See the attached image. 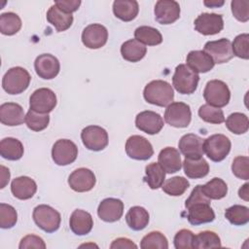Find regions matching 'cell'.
Returning <instances> with one entry per match:
<instances>
[{
  "mask_svg": "<svg viewBox=\"0 0 249 249\" xmlns=\"http://www.w3.org/2000/svg\"><path fill=\"white\" fill-rule=\"evenodd\" d=\"M147 48L136 39H130L123 43L121 47V54L124 60L129 62H138L146 54Z\"/></svg>",
  "mask_w": 249,
  "mask_h": 249,
  "instance_id": "29",
  "label": "cell"
},
{
  "mask_svg": "<svg viewBox=\"0 0 249 249\" xmlns=\"http://www.w3.org/2000/svg\"><path fill=\"white\" fill-rule=\"evenodd\" d=\"M158 162L165 173H175L182 167L180 153L173 147L163 148L159 154Z\"/></svg>",
  "mask_w": 249,
  "mask_h": 249,
  "instance_id": "25",
  "label": "cell"
},
{
  "mask_svg": "<svg viewBox=\"0 0 249 249\" xmlns=\"http://www.w3.org/2000/svg\"><path fill=\"white\" fill-rule=\"evenodd\" d=\"M54 5L57 6L61 11L67 14H72L77 11L81 5L80 0H56Z\"/></svg>",
  "mask_w": 249,
  "mask_h": 249,
  "instance_id": "51",
  "label": "cell"
},
{
  "mask_svg": "<svg viewBox=\"0 0 249 249\" xmlns=\"http://www.w3.org/2000/svg\"><path fill=\"white\" fill-rule=\"evenodd\" d=\"M211 56L214 63H226L233 57L231 50V42L227 38H221L216 41H208L204 45L203 50Z\"/></svg>",
  "mask_w": 249,
  "mask_h": 249,
  "instance_id": "12",
  "label": "cell"
},
{
  "mask_svg": "<svg viewBox=\"0 0 249 249\" xmlns=\"http://www.w3.org/2000/svg\"><path fill=\"white\" fill-rule=\"evenodd\" d=\"M107 40L108 30L99 23H91L82 32V42L89 49H99L107 43Z\"/></svg>",
  "mask_w": 249,
  "mask_h": 249,
  "instance_id": "15",
  "label": "cell"
},
{
  "mask_svg": "<svg viewBox=\"0 0 249 249\" xmlns=\"http://www.w3.org/2000/svg\"><path fill=\"white\" fill-rule=\"evenodd\" d=\"M0 121L9 126L21 124L25 121L23 108L15 102L3 103L0 106Z\"/></svg>",
  "mask_w": 249,
  "mask_h": 249,
  "instance_id": "22",
  "label": "cell"
},
{
  "mask_svg": "<svg viewBox=\"0 0 249 249\" xmlns=\"http://www.w3.org/2000/svg\"><path fill=\"white\" fill-rule=\"evenodd\" d=\"M195 234L190 230H180L174 236L173 243L176 249H191L193 248Z\"/></svg>",
  "mask_w": 249,
  "mask_h": 249,
  "instance_id": "48",
  "label": "cell"
},
{
  "mask_svg": "<svg viewBox=\"0 0 249 249\" xmlns=\"http://www.w3.org/2000/svg\"><path fill=\"white\" fill-rule=\"evenodd\" d=\"M226 126L231 132L234 134H237V135L243 134L247 132L249 128L248 117L243 113H239V112L232 113L227 118Z\"/></svg>",
  "mask_w": 249,
  "mask_h": 249,
  "instance_id": "39",
  "label": "cell"
},
{
  "mask_svg": "<svg viewBox=\"0 0 249 249\" xmlns=\"http://www.w3.org/2000/svg\"><path fill=\"white\" fill-rule=\"evenodd\" d=\"M190 187V182L188 179L181 176H174L167 179L161 186L162 191L172 196H182L187 189Z\"/></svg>",
  "mask_w": 249,
  "mask_h": 249,
  "instance_id": "40",
  "label": "cell"
},
{
  "mask_svg": "<svg viewBox=\"0 0 249 249\" xmlns=\"http://www.w3.org/2000/svg\"><path fill=\"white\" fill-rule=\"evenodd\" d=\"M204 139L194 133L183 135L178 143L180 152L188 159H199L204 154L203 150Z\"/></svg>",
  "mask_w": 249,
  "mask_h": 249,
  "instance_id": "20",
  "label": "cell"
},
{
  "mask_svg": "<svg viewBox=\"0 0 249 249\" xmlns=\"http://www.w3.org/2000/svg\"><path fill=\"white\" fill-rule=\"evenodd\" d=\"M186 62L196 73H206L215 65L211 56L204 51H191L187 55Z\"/></svg>",
  "mask_w": 249,
  "mask_h": 249,
  "instance_id": "26",
  "label": "cell"
},
{
  "mask_svg": "<svg viewBox=\"0 0 249 249\" xmlns=\"http://www.w3.org/2000/svg\"><path fill=\"white\" fill-rule=\"evenodd\" d=\"M81 139L85 147L90 151H101L108 145L107 131L98 125H89L83 128Z\"/></svg>",
  "mask_w": 249,
  "mask_h": 249,
  "instance_id": "9",
  "label": "cell"
},
{
  "mask_svg": "<svg viewBox=\"0 0 249 249\" xmlns=\"http://www.w3.org/2000/svg\"><path fill=\"white\" fill-rule=\"evenodd\" d=\"M225 217L234 226H243L249 222V208L244 205L234 204L225 211Z\"/></svg>",
  "mask_w": 249,
  "mask_h": 249,
  "instance_id": "38",
  "label": "cell"
},
{
  "mask_svg": "<svg viewBox=\"0 0 249 249\" xmlns=\"http://www.w3.org/2000/svg\"><path fill=\"white\" fill-rule=\"evenodd\" d=\"M0 169H1V174H0V176H1V179H0V188L3 189V188H5V186L8 184V182H9V180H10L11 174H10L9 169H8L7 167H5L4 165H1V166H0Z\"/></svg>",
  "mask_w": 249,
  "mask_h": 249,
  "instance_id": "53",
  "label": "cell"
},
{
  "mask_svg": "<svg viewBox=\"0 0 249 249\" xmlns=\"http://www.w3.org/2000/svg\"><path fill=\"white\" fill-rule=\"evenodd\" d=\"M136 127L150 135L159 133L163 127V120L160 114L154 111H143L135 118Z\"/></svg>",
  "mask_w": 249,
  "mask_h": 249,
  "instance_id": "18",
  "label": "cell"
},
{
  "mask_svg": "<svg viewBox=\"0 0 249 249\" xmlns=\"http://www.w3.org/2000/svg\"><path fill=\"white\" fill-rule=\"evenodd\" d=\"M78 156L76 144L69 139H58L52 149V158L57 165H68L74 162Z\"/></svg>",
  "mask_w": 249,
  "mask_h": 249,
  "instance_id": "10",
  "label": "cell"
},
{
  "mask_svg": "<svg viewBox=\"0 0 249 249\" xmlns=\"http://www.w3.org/2000/svg\"><path fill=\"white\" fill-rule=\"evenodd\" d=\"M56 95L48 88H40L33 91L29 98V107L31 110L49 114L56 106Z\"/></svg>",
  "mask_w": 249,
  "mask_h": 249,
  "instance_id": "8",
  "label": "cell"
},
{
  "mask_svg": "<svg viewBox=\"0 0 249 249\" xmlns=\"http://www.w3.org/2000/svg\"><path fill=\"white\" fill-rule=\"evenodd\" d=\"M17 210L10 204L0 203V227L2 229H11L17 224Z\"/></svg>",
  "mask_w": 249,
  "mask_h": 249,
  "instance_id": "45",
  "label": "cell"
},
{
  "mask_svg": "<svg viewBox=\"0 0 249 249\" xmlns=\"http://www.w3.org/2000/svg\"><path fill=\"white\" fill-rule=\"evenodd\" d=\"M204 195L210 199H221L228 194V186L226 182L218 177L208 181L206 184L201 185Z\"/></svg>",
  "mask_w": 249,
  "mask_h": 249,
  "instance_id": "35",
  "label": "cell"
},
{
  "mask_svg": "<svg viewBox=\"0 0 249 249\" xmlns=\"http://www.w3.org/2000/svg\"><path fill=\"white\" fill-rule=\"evenodd\" d=\"M25 124L27 127L33 131H41L45 129L50 123V116L35 112L31 109L25 115Z\"/></svg>",
  "mask_w": 249,
  "mask_h": 249,
  "instance_id": "41",
  "label": "cell"
},
{
  "mask_svg": "<svg viewBox=\"0 0 249 249\" xmlns=\"http://www.w3.org/2000/svg\"><path fill=\"white\" fill-rule=\"evenodd\" d=\"M198 116L200 119L209 124H219L225 122V116L220 108L213 107L208 104H203L198 109Z\"/></svg>",
  "mask_w": 249,
  "mask_h": 249,
  "instance_id": "43",
  "label": "cell"
},
{
  "mask_svg": "<svg viewBox=\"0 0 249 249\" xmlns=\"http://www.w3.org/2000/svg\"><path fill=\"white\" fill-rule=\"evenodd\" d=\"M37 191L36 182L27 176L15 178L11 183V192L18 199L25 200L31 198Z\"/></svg>",
  "mask_w": 249,
  "mask_h": 249,
  "instance_id": "24",
  "label": "cell"
},
{
  "mask_svg": "<svg viewBox=\"0 0 249 249\" xmlns=\"http://www.w3.org/2000/svg\"><path fill=\"white\" fill-rule=\"evenodd\" d=\"M21 28V19L20 18L13 13L7 12L3 13L0 16V31L4 35H14L19 31Z\"/></svg>",
  "mask_w": 249,
  "mask_h": 249,
  "instance_id": "37",
  "label": "cell"
},
{
  "mask_svg": "<svg viewBox=\"0 0 249 249\" xmlns=\"http://www.w3.org/2000/svg\"><path fill=\"white\" fill-rule=\"evenodd\" d=\"M248 183H245L239 190H238V196L240 198H242L245 201L249 200V192H248Z\"/></svg>",
  "mask_w": 249,
  "mask_h": 249,
  "instance_id": "54",
  "label": "cell"
},
{
  "mask_svg": "<svg viewBox=\"0 0 249 249\" xmlns=\"http://www.w3.org/2000/svg\"><path fill=\"white\" fill-rule=\"evenodd\" d=\"M23 152V145L17 138L7 137L0 142V155L8 160H18L21 159Z\"/></svg>",
  "mask_w": 249,
  "mask_h": 249,
  "instance_id": "31",
  "label": "cell"
},
{
  "mask_svg": "<svg viewBox=\"0 0 249 249\" xmlns=\"http://www.w3.org/2000/svg\"><path fill=\"white\" fill-rule=\"evenodd\" d=\"M187 219L193 226H198L214 221L215 213L207 202H197L192 204L188 208Z\"/></svg>",
  "mask_w": 249,
  "mask_h": 249,
  "instance_id": "21",
  "label": "cell"
},
{
  "mask_svg": "<svg viewBox=\"0 0 249 249\" xmlns=\"http://www.w3.org/2000/svg\"><path fill=\"white\" fill-rule=\"evenodd\" d=\"M231 50L233 55L242 59L249 58V35L242 33L237 35L231 43Z\"/></svg>",
  "mask_w": 249,
  "mask_h": 249,
  "instance_id": "44",
  "label": "cell"
},
{
  "mask_svg": "<svg viewBox=\"0 0 249 249\" xmlns=\"http://www.w3.org/2000/svg\"><path fill=\"white\" fill-rule=\"evenodd\" d=\"M111 249H117V248H137V245L133 243L130 239L125 237H119L115 239L112 244L110 245Z\"/></svg>",
  "mask_w": 249,
  "mask_h": 249,
  "instance_id": "52",
  "label": "cell"
},
{
  "mask_svg": "<svg viewBox=\"0 0 249 249\" xmlns=\"http://www.w3.org/2000/svg\"><path fill=\"white\" fill-rule=\"evenodd\" d=\"M192 120L191 108L184 102H171L164 112V121L174 127H187Z\"/></svg>",
  "mask_w": 249,
  "mask_h": 249,
  "instance_id": "7",
  "label": "cell"
},
{
  "mask_svg": "<svg viewBox=\"0 0 249 249\" xmlns=\"http://www.w3.org/2000/svg\"><path fill=\"white\" fill-rule=\"evenodd\" d=\"M134 37L137 41L143 45L157 46L162 42V36L160 32L152 26H139L134 31Z\"/></svg>",
  "mask_w": 249,
  "mask_h": 249,
  "instance_id": "33",
  "label": "cell"
},
{
  "mask_svg": "<svg viewBox=\"0 0 249 249\" xmlns=\"http://www.w3.org/2000/svg\"><path fill=\"white\" fill-rule=\"evenodd\" d=\"M144 181L152 190L160 188L165 179V171L160 165L159 162H152L145 167Z\"/></svg>",
  "mask_w": 249,
  "mask_h": 249,
  "instance_id": "34",
  "label": "cell"
},
{
  "mask_svg": "<svg viewBox=\"0 0 249 249\" xmlns=\"http://www.w3.org/2000/svg\"><path fill=\"white\" fill-rule=\"evenodd\" d=\"M149 213L141 206H133L129 208L125 215V221L129 229L133 231H141L149 224Z\"/></svg>",
  "mask_w": 249,
  "mask_h": 249,
  "instance_id": "32",
  "label": "cell"
},
{
  "mask_svg": "<svg viewBox=\"0 0 249 249\" xmlns=\"http://www.w3.org/2000/svg\"><path fill=\"white\" fill-rule=\"evenodd\" d=\"M195 29L202 35H215L224 28L223 17L213 13H202L194 21Z\"/></svg>",
  "mask_w": 249,
  "mask_h": 249,
  "instance_id": "13",
  "label": "cell"
},
{
  "mask_svg": "<svg viewBox=\"0 0 249 249\" xmlns=\"http://www.w3.org/2000/svg\"><path fill=\"white\" fill-rule=\"evenodd\" d=\"M31 76L26 69L20 66L10 68L2 79V88L9 94H19L29 86Z\"/></svg>",
  "mask_w": 249,
  "mask_h": 249,
  "instance_id": "2",
  "label": "cell"
},
{
  "mask_svg": "<svg viewBox=\"0 0 249 249\" xmlns=\"http://www.w3.org/2000/svg\"><path fill=\"white\" fill-rule=\"evenodd\" d=\"M18 248L19 249H27V248H39V249L42 248V249H45L46 244L40 236L34 235V234H28V235H25L20 240Z\"/></svg>",
  "mask_w": 249,
  "mask_h": 249,
  "instance_id": "49",
  "label": "cell"
},
{
  "mask_svg": "<svg viewBox=\"0 0 249 249\" xmlns=\"http://www.w3.org/2000/svg\"><path fill=\"white\" fill-rule=\"evenodd\" d=\"M231 12L233 17L242 22L249 19V1L248 0H233L231 2Z\"/></svg>",
  "mask_w": 249,
  "mask_h": 249,
  "instance_id": "47",
  "label": "cell"
},
{
  "mask_svg": "<svg viewBox=\"0 0 249 249\" xmlns=\"http://www.w3.org/2000/svg\"><path fill=\"white\" fill-rule=\"evenodd\" d=\"M36 74L45 80H51L57 76L60 70L58 59L51 53H42L34 61Z\"/></svg>",
  "mask_w": 249,
  "mask_h": 249,
  "instance_id": "17",
  "label": "cell"
},
{
  "mask_svg": "<svg viewBox=\"0 0 249 249\" xmlns=\"http://www.w3.org/2000/svg\"><path fill=\"white\" fill-rule=\"evenodd\" d=\"M184 172L191 179H199L205 177L209 172V164L203 159H188L183 161Z\"/></svg>",
  "mask_w": 249,
  "mask_h": 249,
  "instance_id": "30",
  "label": "cell"
},
{
  "mask_svg": "<svg viewBox=\"0 0 249 249\" xmlns=\"http://www.w3.org/2000/svg\"><path fill=\"white\" fill-rule=\"evenodd\" d=\"M221 239L219 235L212 231H203L194 237L193 248L208 249L221 247Z\"/></svg>",
  "mask_w": 249,
  "mask_h": 249,
  "instance_id": "36",
  "label": "cell"
},
{
  "mask_svg": "<svg viewBox=\"0 0 249 249\" xmlns=\"http://www.w3.org/2000/svg\"><path fill=\"white\" fill-rule=\"evenodd\" d=\"M96 179L94 173L86 167H81L74 170L68 177L70 188L78 193L90 191L95 185Z\"/></svg>",
  "mask_w": 249,
  "mask_h": 249,
  "instance_id": "16",
  "label": "cell"
},
{
  "mask_svg": "<svg viewBox=\"0 0 249 249\" xmlns=\"http://www.w3.org/2000/svg\"><path fill=\"white\" fill-rule=\"evenodd\" d=\"M233 175L242 180L249 179V158L246 156H237L231 163Z\"/></svg>",
  "mask_w": 249,
  "mask_h": 249,
  "instance_id": "46",
  "label": "cell"
},
{
  "mask_svg": "<svg viewBox=\"0 0 249 249\" xmlns=\"http://www.w3.org/2000/svg\"><path fill=\"white\" fill-rule=\"evenodd\" d=\"M125 153L133 160H147L154 155L152 144L143 136H129L125 142Z\"/></svg>",
  "mask_w": 249,
  "mask_h": 249,
  "instance_id": "11",
  "label": "cell"
},
{
  "mask_svg": "<svg viewBox=\"0 0 249 249\" xmlns=\"http://www.w3.org/2000/svg\"><path fill=\"white\" fill-rule=\"evenodd\" d=\"M224 1H217V0H210V1H204L203 4L209 8H219L224 5Z\"/></svg>",
  "mask_w": 249,
  "mask_h": 249,
  "instance_id": "55",
  "label": "cell"
},
{
  "mask_svg": "<svg viewBox=\"0 0 249 249\" xmlns=\"http://www.w3.org/2000/svg\"><path fill=\"white\" fill-rule=\"evenodd\" d=\"M203 97L208 105L222 108L229 103L231 91L225 82L221 80H211L207 82L204 88Z\"/></svg>",
  "mask_w": 249,
  "mask_h": 249,
  "instance_id": "5",
  "label": "cell"
},
{
  "mask_svg": "<svg viewBox=\"0 0 249 249\" xmlns=\"http://www.w3.org/2000/svg\"><path fill=\"white\" fill-rule=\"evenodd\" d=\"M139 12L138 2L135 0H116L113 3L114 15L123 21H131Z\"/></svg>",
  "mask_w": 249,
  "mask_h": 249,
  "instance_id": "27",
  "label": "cell"
},
{
  "mask_svg": "<svg viewBox=\"0 0 249 249\" xmlns=\"http://www.w3.org/2000/svg\"><path fill=\"white\" fill-rule=\"evenodd\" d=\"M198 81V74L193 71L187 64H179L176 66L172 77V85L179 93H194L197 88Z\"/></svg>",
  "mask_w": 249,
  "mask_h": 249,
  "instance_id": "3",
  "label": "cell"
},
{
  "mask_svg": "<svg viewBox=\"0 0 249 249\" xmlns=\"http://www.w3.org/2000/svg\"><path fill=\"white\" fill-rule=\"evenodd\" d=\"M210 200L211 199L204 195V193H203V191L201 189V185H196L195 187V189L192 191L190 196L186 199L185 207L188 208L192 204H195V203H197V202H207V203H210Z\"/></svg>",
  "mask_w": 249,
  "mask_h": 249,
  "instance_id": "50",
  "label": "cell"
},
{
  "mask_svg": "<svg viewBox=\"0 0 249 249\" xmlns=\"http://www.w3.org/2000/svg\"><path fill=\"white\" fill-rule=\"evenodd\" d=\"M231 143L229 137L224 134H213L204 139L203 150L206 156L215 162L222 161L226 159L231 151Z\"/></svg>",
  "mask_w": 249,
  "mask_h": 249,
  "instance_id": "6",
  "label": "cell"
},
{
  "mask_svg": "<svg viewBox=\"0 0 249 249\" xmlns=\"http://www.w3.org/2000/svg\"><path fill=\"white\" fill-rule=\"evenodd\" d=\"M140 247L142 249H151V248L167 249L168 241H167V238L160 231H155L149 232L142 238Z\"/></svg>",
  "mask_w": 249,
  "mask_h": 249,
  "instance_id": "42",
  "label": "cell"
},
{
  "mask_svg": "<svg viewBox=\"0 0 249 249\" xmlns=\"http://www.w3.org/2000/svg\"><path fill=\"white\" fill-rule=\"evenodd\" d=\"M144 99L153 105L165 107L174 99L172 86L166 81L154 80L146 85L143 90Z\"/></svg>",
  "mask_w": 249,
  "mask_h": 249,
  "instance_id": "1",
  "label": "cell"
},
{
  "mask_svg": "<svg viewBox=\"0 0 249 249\" xmlns=\"http://www.w3.org/2000/svg\"><path fill=\"white\" fill-rule=\"evenodd\" d=\"M124 214V203L119 198L108 197L103 199L97 208L98 217L107 223L119 221Z\"/></svg>",
  "mask_w": 249,
  "mask_h": 249,
  "instance_id": "19",
  "label": "cell"
},
{
  "mask_svg": "<svg viewBox=\"0 0 249 249\" xmlns=\"http://www.w3.org/2000/svg\"><path fill=\"white\" fill-rule=\"evenodd\" d=\"M47 20L56 29L57 32L67 30L73 23L72 14L61 11L57 6L53 5L47 12Z\"/></svg>",
  "mask_w": 249,
  "mask_h": 249,
  "instance_id": "28",
  "label": "cell"
},
{
  "mask_svg": "<svg viewBox=\"0 0 249 249\" xmlns=\"http://www.w3.org/2000/svg\"><path fill=\"white\" fill-rule=\"evenodd\" d=\"M69 226L75 234L86 235L89 233L93 227V219L89 212L82 209H76L70 216Z\"/></svg>",
  "mask_w": 249,
  "mask_h": 249,
  "instance_id": "23",
  "label": "cell"
},
{
  "mask_svg": "<svg viewBox=\"0 0 249 249\" xmlns=\"http://www.w3.org/2000/svg\"><path fill=\"white\" fill-rule=\"evenodd\" d=\"M155 19L160 24H171L180 18V5L174 0H159L154 9Z\"/></svg>",
  "mask_w": 249,
  "mask_h": 249,
  "instance_id": "14",
  "label": "cell"
},
{
  "mask_svg": "<svg viewBox=\"0 0 249 249\" xmlns=\"http://www.w3.org/2000/svg\"><path fill=\"white\" fill-rule=\"evenodd\" d=\"M35 224L48 233L54 232L60 226L61 217L58 211L47 204L36 206L32 214Z\"/></svg>",
  "mask_w": 249,
  "mask_h": 249,
  "instance_id": "4",
  "label": "cell"
}]
</instances>
